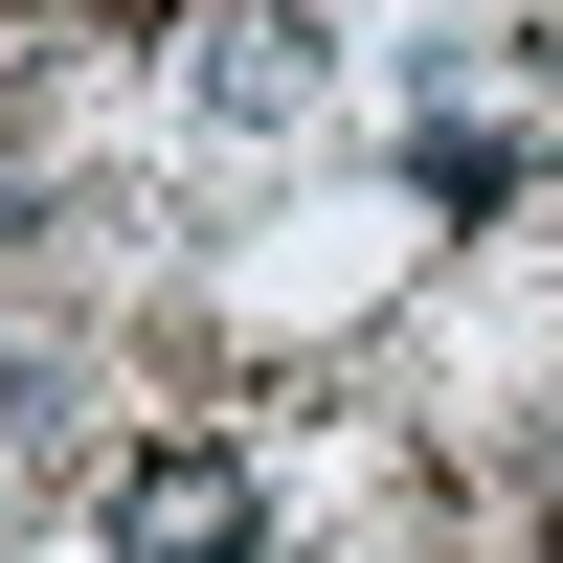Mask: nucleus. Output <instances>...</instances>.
<instances>
[{
    "label": "nucleus",
    "mask_w": 563,
    "mask_h": 563,
    "mask_svg": "<svg viewBox=\"0 0 563 563\" xmlns=\"http://www.w3.org/2000/svg\"><path fill=\"white\" fill-rule=\"evenodd\" d=\"M113 541L135 563H249V474H225V451H135V474H113Z\"/></svg>",
    "instance_id": "f257e3e1"
},
{
    "label": "nucleus",
    "mask_w": 563,
    "mask_h": 563,
    "mask_svg": "<svg viewBox=\"0 0 563 563\" xmlns=\"http://www.w3.org/2000/svg\"><path fill=\"white\" fill-rule=\"evenodd\" d=\"M203 90H225V113H294V90H316V23H225Z\"/></svg>",
    "instance_id": "f03ea898"
}]
</instances>
